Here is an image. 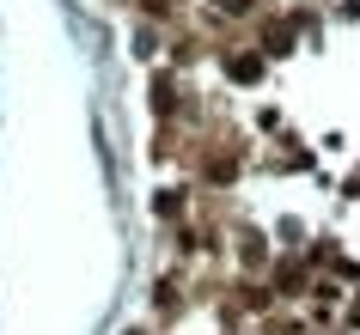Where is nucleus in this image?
<instances>
[{"mask_svg": "<svg viewBox=\"0 0 360 335\" xmlns=\"http://www.w3.org/2000/svg\"><path fill=\"white\" fill-rule=\"evenodd\" d=\"M226 6H232V13H245V6H250V0H226Z\"/></svg>", "mask_w": 360, "mask_h": 335, "instance_id": "f257e3e1", "label": "nucleus"}]
</instances>
